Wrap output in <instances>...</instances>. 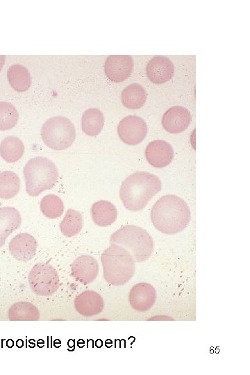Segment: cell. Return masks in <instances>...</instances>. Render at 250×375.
Returning a JSON list of instances; mask_svg holds the SVG:
<instances>
[{"label": "cell", "instance_id": "cell-10", "mask_svg": "<svg viewBox=\"0 0 250 375\" xmlns=\"http://www.w3.org/2000/svg\"><path fill=\"white\" fill-rule=\"evenodd\" d=\"M128 299L132 308L145 312L150 310L155 303L156 291L151 284L140 283L132 287Z\"/></svg>", "mask_w": 250, "mask_h": 375}, {"label": "cell", "instance_id": "cell-15", "mask_svg": "<svg viewBox=\"0 0 250 375\" xmlns=\"http://www.w3.org/2000/svg\"><path fill=\"white\" fill-rule=\"evenodd\" d=\"M8 248L10 253L16 260L26 262L35 256L37 242L28 233H19L10 241Z\"/></svg>", "mask_w": 250, "mask_h": 375}, {"label": "cell", "instance_id": "cell-23", "mask_svg": "<svg viewBox=\"0 0 250 375\" xmlns=\"http://www.w3.org/2000/svg\"><path fill=\"white\" fill-rule=\"evenodd\" d=\"M24 151L23 142L15 136L5 138L0 144V156L8 162L19 160L22 157Z\"/></svg>", "mask_w": 250, "mask_h": 375}, {"label": "cell", "instance_id": "cell-26", "mask_svg": "<svg viewBox=\"0 0 250 375\" xmlns=\"http://www.w3.org/2000/svg\"><path fill=\"white\" fill-rule=\"evenodd\" d=\"M40 210L46 217L55 219L62 215L64 210L63 202L56 194H47L40 201Z\"/></svg>", "mask_w": 250, "mask_h": 375}, {"label": "cell", "instance_id": "cell-14", "mask_svg": "<svg viewBox=\"0 0 250 375\" xmlns=\"http://www.w3.org/2000/svg\"><path fill=\"white\" fill-rule=\"evenodd\" d=\"M147 75L153 83L161 84L169 81L174 74L172 62L163 56L151 58L147 65Z\"/></svg>", "mask_w": 250, "mask_h": 375}, {"label": "cell", "instance_id": "cell-8", "mask_svg": "<svg viewBox=\"0 0 250 375\" xmlns=\"http://www.w3.org/2000/svg\"><path fill=\"white\" fill-rule=\"evenodd\" d=\"M147 125L145 121L136 115H128L119 123L117 133L121 140L128 145H136L146 138Z\"/></svg>", "mask_w": 250, "mask_h": 375}, {"label": "cell", "instance_id": "cell-27", "mask_svg": "<svg viewBox=\"0 0 250 375\" xmlns=\"http://www.w3.org/2000/svg\"><path fill=\"white\" fill-rule=\"evenodd\" d=\"M19 118L16 108L9 102L0 101V131L15 126Z\"/></svg>", "mask_w": 250, "mask_h": 375}, {"label": "cell", "instance_id": "cell-3", "mask_svg": "<svg viewBox=\"0 0 250 375\" xmlns=\"http://www.w3.org/2000/svg\"><path fill=\"white\" fill-rule=\"evenodd\" d=\"M103 278L113 285H122L135 274V260L123 247L111 244L101 254Z\"/></svg>", "mask_w": 250, "mask_h": 375}, {"label": "cell", "instance_id": "cell-16", "mask_svg": "<svg viewBox=\"0 0 250 375\" xmlns=\"http://www.w3.org/2000/svg\"><path fill=\"white\" fill-rule=\"evenodd\" d=\"M76 310L83 317H92L102 312L104 302L101 296L92 290H85L74 299Z\"/></svg>", "mask_w": 250, "mask_h": 375}, {"label": "cell", "instance_id": "cell-4", "mask_svg": "<svg viewBox=\"0 0 250 375\" xmlns=\"http://www.w3.org/2000/svg\"><path fill=\"white\" fill-rule=\"evenodd\" d=\"M26 192L36 197L42 192L51 189L56 183L58 172L56 165L45 157L29 160L24 168Z\"/></svg>", "mask_w": 250, "mask_h": 375}, {"label": "cell", "instance_id": "cell-12", "mask_svg": "<svg viewBox=\"0 0 250 375\" xmlns=\"http://www.w3.org/2000/svg\"><path fill=\"white\" fill-rule=\"evenodd\" d=\"M72 276L78 282L87 285L93 282L99 272L97 260L89 255L78 256L71 266Z\"/></svg>", "mask_w": 250, "mask_h": 375}, {"label": "cell", "instance_id": "cell-7", "mask_svg": "<svg viewBox=\"0 0 250 375\" xmlns=\"http://www.w3.org/2000/svg\"><path fill=\"white\" fill-rule=\"evenodd\" d=\"M28 282L32 291L39 296H49L59 287V277L56 269L49 264H35L28 274Z\"/></svg>", "mask_w": 250, "mask_h": 375}, {"label": "cell", "instance_id": "cell-6", "mask_svg": "<svg viewBox=\"0 0 250 375\" xmlns=\"http://www.w3.org/2000/svg\"><path fill=\"white\" fill-rule=\"evenodd\" d=\"M41 137L44 143L53 150L69 148L75 140L74 124L67 117L56 116L50 118L42 125Z\"/></svg>", "mask_w": 250, "mask_h": 375}, {"label": "cell", "instance_id": "cell-11", "mask_svg": "<svg viewBox=\"0 0 250 375\" xmlns=\"http://www.w3.org/2000/svg\"><path fill=\"white\" fill-rule=\"evenodd\" d=\"M192 120L189 110L183 106H173L163 115L162 124L170 133H179L184 131Z\"/></svg>", "mask_w": 250, "mask_h": 375}, {"label": "cell", "instance_id": "cell-21", "mask_svg": "<svg viewBox=\"0 0 250 375\" xmlns=\"http://www.w3.org/2000/svg\"><path fill=\"white\" fill-rule=\"evenodd\" d=\"M104 124V116L97 108L86 110L81 118L83 131L88 135H97L101 131Z\"/></svg>", "mask_w": 250, "mask_h": 375}, {"label": "cell", "instance_id": "cell-25", "mask_svg": "<svg viewBox=\"0 0 250 375\" xmlns=\"http://www.w3.org/2000/svg\"><path fill=\"white\" fill-rule=\"evenodd\" d=\"M82 215L77 210L69 209L60 224L61 233L68 237L77 235L83 227Z\"/></svg>", "mask_w": 250, "mask_h": 375}, {"label": "cell", "instance_id": "cell-19", "mask_svg": "<svg viewBox=\"0 0 250 375\" xmlns=\"http://www.w3.org/2000/svg\"><path fill=\"white\" fill-rule=\"evenodd\" d=\"M147 97V91L138 83L128 85L122 92V104L129 109L142 108L146 103Z\"/></svg>", "mask_w": 250, "mask_h": 375}, {"label": "cell", "instance_id": "cell-28", "mask_svg": "<svg viewBox=\"0 0 250 375\" xmlns=\"http://www.w3.org/2000/svg\"><path fill=\"white\" fill-rule=\"evenodd\" d=\"M4 62H5V56L0 55V72L4 65Z\"/></svg>", "mask_w": 250, "mask_h": 375}, {"label": "cell", "instance_id": "cell-2", "mask_svg": "<svg viewBox=\"0 0 250 375\" xmlns=\"http://www.w3.org/2000/svg\"><path fill=\"white\" fill-rule=\"evenodd\" d=\"M162 188L160 178L145 172H135L122 182L119 196L124 207L132 211H139Z\"/></svg>", "mask_w": 250, "mask_h": 375}, {"label": "cell", "instance_id": "cell-17", "mask_svg": "<svg viewBox=\"0 0 250 375\" xmlns=\"http://www.w3.org/2000/svg\"><path fill=\"white\" fill-rule=\"evenodd\" d=\"M19 212L13 207L0 208V247L4 245L7 238L21 224Z\"/></svg>", "mask_w": 250, "mask_h": 375}, {"label": "cell", "instance_id": "cell-20", "mask_svg": "<svg viewBox=\"0 0 250 375\" xmlns=\"http://www.w3.org/2000/svg\"><path fill=\"white\" fill-rule=\"evenodd\" d=\"M7 78L10 86L17 92L26 91L31 84L30 72L22 65H11L8 69Z\"/></svg>", "mask_w": 250, "mask_h": 375}, {"label": "cell", "instance_id": "cell-1", "mask_svg": "<svg viewBox=\"0 0 250 375\" xmlns=\"http://www.w3.org/2000/svg\"><path fill=\"white\" fill-rule=\"evenodd\" d=\"M190 210L178 196L162 197L153 205L151 219L155 228L162 233L176 234L183 231L190 221Z\"/></svg>", "mask_w": 250, "mask_h": 375}, {"label": "cell", "instance_id": "cell-5", "mask_svg": "<svg viewBox=\"0 0 250 375\" xmlns=\"http://www.w3.org/2000/svg\"><path fill=\"white\" fill-rule=\"evenodd\" d=\"M110 242L125 248L138 262L148 260L154 249L153 239L148 232L135 225L119 228L111 235Z\"/></svg>", "mask_w": 250, "mask_h": 375}, {"label": "cell", "instance_id": "cell-18", "mask_svg": "<svg viewBox=\"0 0 250 375\" xmlns=\"http://www.w3.org/2000/svg\"><path fill=\"white\" fill-rule=\"evenodd\" d=\"M91 215L94 222L99 226H108L115 222L117 217L116 207L110 201L101 200L92 204Z\"/></svg>", "mask_w": 250, "mask_h": 375}, {"label": "cell", "instance_id": "cell-24", "mask_svg": "<svg viewBox=\"0 0 250 375\" xmlns=\"http://www.w3.org/2000/svg\"><path fill=\"white\" fill-rule=\"evenodd\" d=\"M20 189L19 176L13 172L0 173V199H10L17 195Z\"/></svg>", "mask_w": 250, "mask_h": 375}, {"label": "cell", "instance_id": "cell-13", "mask_svg": "<svg viewBox=\"0 0 250 375\" xmlns=\"http://www.w3.org/2000/svg\"><path fill=\"white\" fill-rule=\"evenodd\" d=\"M145 156L151 165L161 168L166 167L172 162L174 151L170 144L166 141L156 140L147 146Z\"/></svg>", "mask_w": 250, "mask_h": 375}, {"label": "cell", "instance_id": "cell-9", "mask_svg": "<svg viewBox=\"0 0 250 375\" xmlns=\"http://www.w3.org/2000/svg\"><path fill=\"white\" fill-rule=\"evenodd\" d=\"M133 69V60L129 55H110L105 62V74L110 81L115 83L127 79Z\"/></svg>", "mask_w": 250, "mask_h": 375}, {"label": "cell", "instance_id": "cell-22", "mask_svg": "<svg viewBox=\"0 0 250 375\" xmlns=\"http://www.w3.org/2000/svg\"><path fill=\"white\" fill-rule=\"evenodd\" d=\"M8 315L10 321H37L40 319L38 309L26 301L14 303L9 308Z\"/></svg>", "mask_w": 250, "mask_h": 375}]
</instances>
